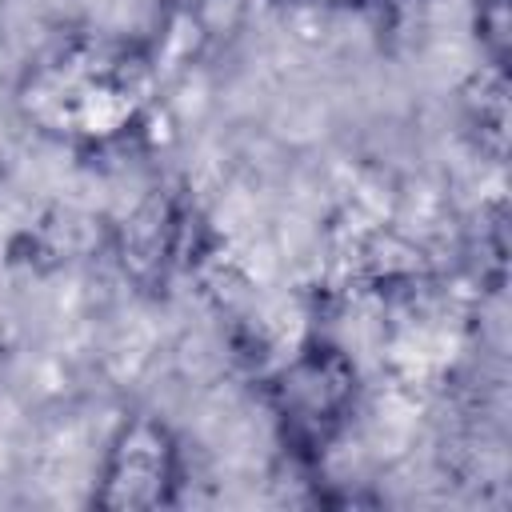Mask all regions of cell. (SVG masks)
<instances>
[{
	"instance_id": "1",
	"label": "cell",
	"mask_w": 512,
	"mask_h": 512,
	"mask_svg": "<svg viewBox=\"0 0 512 512\" xmlns=\"http://www.w3.org/2000/svg\"><path fill=\"white\" fill-rule=\"evenodd\" d=\"M164 76L144 40L120 32H60L16 76L20 120L72 152H116L144 136Z\"/></svg>"
},
{
	"instance_id": "2",
	"label": "cell",
	"mask_w": 512,
	"mask_h": 512,
	"mask_svg": "<svg viewBox=\"0 0 512 512\" xmlns=\"http://www.w3.org/2000/svg\"><path fill=\"white\" fill-rule=\"evenodd\" d=\"M264 400L284 452L316 468L348 432L360 404V368L328 336H308L268 380Z\"/></svg>"
},
{
	"instance_id": "3",
	"label": "cell",
	"mask_w": 512,
	"mask_h": 512,
	"mask_svg": "<svg viewBox=\"0 0 512 512\" xmlns=\"http://www.w3.org/2000/svg\"><path fill=\"white\" fill-rule=\"evenodd\" d=\"M180 488L184 452L176 432L152 412L124 416L96 468L92 504L104 512H156L180 504Z\"/></svg>"
},
{
	"instance_id": "4",
	"label": "cell",
	"mask_w": 512,
	"mask_h": 512,
	"mask_svg": "<svg viewBox=\"0 0 512 512\" xmlns=\"http://www.w3.org/2000/svg\"><path fill=\"white\" fill-rule=\"evenodd\" d=\"M252 0H156L152 36L144 40L164 84L220 60L248 28Z\"/></svg>"
},
{
	"instance_id": "5",
	"label": "cell",
	"mask_w": 512,
	"mask_h": 512,
	"mask_svg": "<svg viewBox=\"0 0 512 512\" xmlns=\"http://www.w3.org/2000/svg\"><path fill=\"white\" fill-rule=\"evenodd\" d=\"M188 252H192L188 204H180L176 196H152L132 212L120 244L124 272L132 280H140L144 288L168 284V276L188 264Z\"/></svg>"
},
{
	"instance_id": "6",
	"label": "cell",
	"mask_w": 512,
	"mask_h": 512,
	"mask_svg": "<svg viewBox=\"0 0 512 512\" xmlns=\"http://www.w3.org/2000/svg\"><path fill=\"white\" fill-rule=\"evenodd\" d=\"M460 112L476 148L500 164L508 144V72L480 64L460 88Z\"/></svg>"
},
{
	"instance_id": "7",
	"label": "cell",
	"mask_w": 512,
	"mask_h": 512,
	"mask_svg": "<svg viewBox=\"0 0 512 512\" xmlns=\"http://www.w3.org/2000/svg\"><path fill=\"white\" fill-rule=\"evenodd\" d=\"M472 36L480 44L484 64L504 68L512 60V0H468Z\"/></svg>"
},
{
	"instance_id": "8",
	"label": "cell",
	"mask_w": 512,
	"mask_h": 512,
	"mask_svg": "<svg viewBox=\"0 0 512 512\" xmlns=\"http://www.w3.org/2000/svg\"><path fill=\"white\" fill-rule=\"evenodd\" d=\"M284 4H304V8H368L380 0H284Z\"/></svg>"
}]
</instances>
